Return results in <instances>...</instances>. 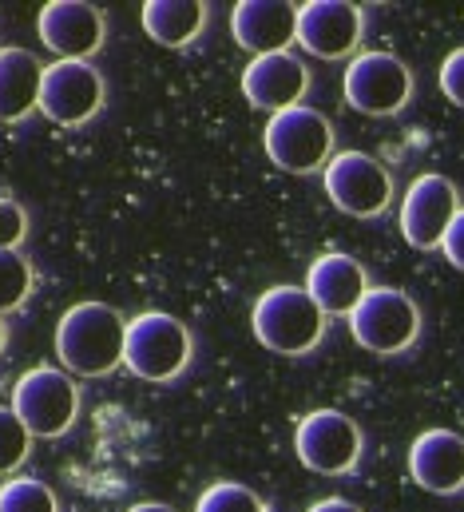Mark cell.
I'll use <instances>...</instances> for the list:
<instances>
[{"label":"cell","instance_id":"1","mask_svg":"<svg viewBox=\"0 0 464 512\" xmlns=\"http://www.w3.org/2000/svg\"><path fill=\"white\" fill-rule=\"evenodd\" d=\"M127 318L108 302H76L56 326V354L76 378H104L123 366Z\"/></svg>","mask_w":464,"mask_h":512},{"label":"cell","instance_id":"2","mask_svg":"<svg viewBox=\"0 0 464 512\" xmlns=\"http://www.w3.org/2000/svg\"><path fill=\"white\" fill-rule=\"evenodd\" d=\"M250 330L254 338L282 358H302L310 350H318V342L326 338V314L314 306V298L302 286H270L262 290V298L250 310Z\"/></svg>","mask_w":464,"mask_h":512},{"label":"cell","instance_id":"3","mask_svg":"<svg viewBox=\"0 0 464 512\" xmlns=\"http://www.w3.org/2000/svg\"><path fill=\"white\" fill-rule=\"evenodd\" d=\"M123 366L139 382H175L191 366V330L163 310L131 318L123 330Z\"/></svg>","mask_w":464,"mask_h":512},{"label":"cell","instance_id":"4","mask_svg":"<svg viewBox=\"0 0 464 512\" xmlns=\"http://www.w3.org/2000/svg\"><path fill=\"white\" fill-rule=\"evenodd\" d=\"M349 334L369 354H405L421 338V306L397 286H369L349 314Z\"/></svg>","mask_w":464,"mask_h":512},{"label":"cell","instance_id":"5","mask_svg":"<svg viewBox=\"0 0 464 512\" xmlns=\"http://www.w3.org/2000/svg\"><path fill=\"white\" fill-rule=\"evenodd\" d=\"M262 147L270 163L286 175H314L334 159V124L318 108H286L274 112L262 131Z\"/></svg>","mask_w":464,"mask_h":512},{"label":"cell","instance_id":"6","mask_svg":"<svg viewBox=\"0 0 464 512\" xmlns=\"http://www.w3.org/2000/svg\"><path fill=\"white\" fill-rule=\"evenodd\" d=\"M12 413L20 417L28 437H40V441L64 437L80 417V389L72 382V374L36 366L12 385Z\"/></svg>","mask_w":464,"mask_h":512},{"label":"cell","instance_id":"7","mask_svg":"<svg viewBox=\"0 0 464 512\" xmlns=\"http://www.w3.org/2000/svg\"><path fill=\"white\" fill-rule=\"evenodd\" d=\"M342 96L361 116H373V120L397 116L413 100V72L393 52H357L346 68Z\"/></svg>","mask_w":464,"mask_h":512},{"label":"cell","instance_id":"8","mask_svg":"<svg viewBox=\"0 0 464 512\" xmlns=\"http://www.w3.org/2000/svg\"><path fill=\"white\" fill-rule=\"evenodd\" d=\"M365 449L361 425L342 409H314L294 429V453L298 461L318 477H346L357 469Z\"/></svg>","mask_w":464,"mask_h":512},{"label":"cell","instance_id":"9","mask_svg":"<svg viewBox=\"0 0 464 512\" xmlns=\"http://www.w3.org/2000/svg\"><path fill=\"white\" fill-rule=\"evenodd\" d=\"M322 183L330 203L349 219H377L393 203L389 167L365 151H334V159L322 167Z\"/></svg>","mask_w":464,"mask_h":512},{"label":"cell","instance_id":"10","mask_svg":"<svg viewBox=\"0 0 464 512\" xmlns=\"http://www.w3.org/2000/svg\"><path fill=\"white\" fill-rule=\"evenodd\" d=\"M108 100V84L100 76V68L84 64V60H56V64H44V76H40V100L36 108L60 124V128H84L88 120L100 116Z\"/></svg>","mask_w":464,"mask_h":512},{"label":"cell","instance_id":"11","mask_svg":"<svg viewBox=\"0 0 464 512\" xmlns=\"http://www.w3.org/2000/svg\"><path fill=\"white\" fill-rule=\"evenodd\" d=\"M461 211V191L453 179L429 171L417 175L401 199V235L413 251H441V239Z\"/></svg>","mask_w":464,"mask_h":512},{"label":"cell","instance_id":"12","mask_svg":"<svg viewBox=\"0 0 464 512\" xmlns=\"http://www.w3.org/2000/svg\"><path fill=\"white\" fill-rule=\"evenodd\" d=\"M365 32V12L349 0H306L298 4L294 44L318 60H346Z\"/></svg>","mask_w":464,"mask_h":512},{"label":"cell","instance_id":"13","mask_svg":"<svg viewBox=\"0 0 464 512\" xmlns=\"http://www.w3.org/2000/svg\"><path fill=\"white\" fill-rule=\"evenodd\" d=\"M36 32L60 60H92L108 40V16L88 0H48L36 16Z\"/></svg>","mask_w":464,"mask_h":512},{"label":"cell","instance_id":"14","mask_svg":"<svg viewBox=\"0 0 464 512\" xmlns=\"http://www.w3.org/2000/svg\"><path fill=\"white\" fill-rule=\"evenodd\" d=\"M242 96L250 108L258 112H286L298 108L306 88H310V68L294 56V52H270V56H254L242 68Z\"/></svg>","mask_w":464,"mask_h":512},{"label":"cell","instance_id":"15","mask_svg":"<svg viewBox=\"0 0 464 512\" xmlns=\"http://www.w3.org/2000/svg\"><path fill=\"white\" fill-rule=\"evenodd\" d=\"M298 28V4L286 0H238L231 8V32L234 44L254 56L270 52H290Z\"/></svg>","mask_w":464,"mask_h":512},{"label":"cell","instance_id":"16","mask_svg":"<svg viewBox=\"0 0 464 512\" xmlns=\"http://www.w3.org/2000/svg\"><path fill=\"white\" fill-rule=\"evenodd\" d=\"M302 290L314 298V306H318L326 318H349L353 306H357V302L365 298V290H369V274H365V266L353 255H346V251H326V255H318L310 262Z\"/></svg>","mask_w":464,"mask_h":512},{"label":"cell","instance_id":"17","mask_svg":"<svg viewBox=\"0 0 464 512\" xmlns=\"http://www.w3.org/2000/svg\"><path fill=\"white\" fill-rule=\"evenodd\" d=\"M409 477L433 493V497H453L464 489V437L453 429H425L409 445Z\"/></svg>","mask_w":464,"mask_h":512},{"label":"cell","instance_id":"18","mask_svg":"<svg viewBox=\"0 0 464 512\" xmlns=\"http://www.w3.org/2000/svg\"><path fill=\"white\" fill-rule=\"evenodd\" d=\"M44 64L28 48H0V124H20L36 112Z\"/></svg>","mask_w":464,"mask_h":512},{"label":"cell","instance_id":"19","mask_svg":"<svg viewBox=\"0 0 464 512\" xmlns=\"http://www.w3.org/2000/svg\"><path fill=\"white\" fill-rule=\"evenodd\" d=\"M143 32L163 48H187L207 28V4L203 0H147L139 8Z\"/></svg>","mask_w":464,"mask_h":512},{"label":"cell","instance_id":"20","mask_svg":"<svg viewBox=\"0 0 464 512\" xmlns=\"http://www.w3.org/2000/svg\"><path fill=\"white\" fill-rule=\"evenodd\" d=\"M0 512H60L56 493L36 477H16L0 485Z\"/></svg>","mask_w":464,"mask_h":512},{"label":"cell","instance_id":"21","mask_svg":"<svg viewBox=\"0 0 464 512\" xmlns=\"http://www.w3.org/2000/svg\"><path fill=\"white\" fill-rule=\"evenodd\" d=\"M32 294V266L20 251H0V318L16 306H24V298Z\"/></svg>","mask_w":464,"mask_h":512},{"label":"cell","instance_id":"22","mask_svg":"<svg viewBox=\"0 0 464 512\" xmlns=\"http://www.w3.org/2000/svg\"><path fill=\"white\" fill-rule=\"evenodd\" d=\"M195 512H266V501L250 489V485H238V481H215L203 497Z\"/></svg>","mask_w":464,"mask_h":512},{"label":"cell","instance_id":"23","mask_svg":"<svg viewBox=\"0 0 464 512\" xmlns=\"http://www.w3.org/2000/svg\"><path fill=\"white\" fill-rule=\"evenodd\" d=\"M28 449H32L28 429L20 425V417L8 405H0V477L16 473L28 461Z\"/></svg>","mask_w":464,"mask_h":512},{"label":"cell","instance_id":"24","mask_svg":"<svg viewBox=\"0 0 464 512\" xmlns=\"http://www.w3.org/2000/svg\"><path fill=\"white\" fill-rule=\"evenodd\" d=\"M28 235V215L16 199L0 195V251H16Z\"/></svg>","mask_w":464,"mask_h":512},{"label":"cell","instance_id":"25","mask_svg":"<svg viewBox=\"0 0 464 512\" xmlns=\"http://www.w3.org/2000/svg\"><path fill=\"white\" fill-rule=\"evenodd\" d=\"M437 80H441L445 100L464 112V48H453V52L441 60V76H437Z\"/></svg>","mask_w":464,"mask_h":512},{"label":"cell","instance_id":"26","mask_svg":"<svg viewBox=\"0 0 464 512\" xmlns=\"http://www.w3.org/2000/svg\"><path fill=\"white\" fill-rule=\"evenodd\" d=\"M441 251H445V258H449L457 270H464V207L453 215V223H449V231H445V239H441Z\"/></svg>","mask_w":464,"mask_h":512},{"label":"cell","instance_id":"27","mask_svg":"<svg viewBox=\"0 0 464 512\" xmlns=\"http://www.w3.org/2000/svg\"><path fill=\"white\" fill-rule=\"evenodd\" d=\"M306 512H361L353 501H346V497H326V501H314Z\"/></svg>","mask_w":464,"mask_h":512},{"label":"cell","instance_id":"28","mask_svg":"<svg viewBox=\"0 0 464 512\" xmlns=\"http://www.w3.org/2000/svg\"><path fill=\"white\" fill-rule=\"evenodd\" d=\"M127 512H175L171 505H159V501H139V505H131Z\"/></svg>","mask_w":464,"mask_h":512},{"label":"cell","instance_id":"29","mask_svg":"<svg viewBox=\"0 0 464 512\" xmlns=\"http://www.w3.org/2000/svg\"><path fill=\"white\" fill-rule=\"evenodd\" d=\"M4 342H8V322L0 318V354H4Z\"/></svg>","mask_w":464,"mask_h":512}]
</instances>
